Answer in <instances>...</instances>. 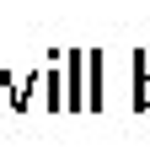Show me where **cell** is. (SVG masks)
<instances>
[{
	"mask_svg": "<svg viewBox=\"0 0 150 156\" xmlns=\"http://www.w3.org/2000/svg\"><path fill=\"white\" fill-rule=\"evenodd\" d=\"M80 65H86V48H70V76H59V86L70 92V97H64V102H70V113L86 108V70H80Z\"/></svg>",
	"mask_w": 150,
	"mask_h": 156,
	"instance_id": "cell-1",
	"label": "cell"
},
{
	"mask_svg": "<svg viewBox=\"0 0 150 156\" xmlns=\"http://www.w3.org/2000/svg\"><path fill=\"white\" fill-rule=\"evenodd\" d=\"M86 108H102V59L86 54Z\"/></svg>",
	"mask_w": 150,
	"mask_h": 156,
	"instance_id": "cell-2",
	"label": "cell"
},
{
	"mask_svg": "<svg viewBox=\"0 0 150 156\" xmlns=\"http://www.w3.org/2000/svg\"><path fill=\"white\" fill-rule=\"evenodd\" d=\"M43 86H48V108L59 113V108H64V86H59V70H54V65H48V76H43Z\"/></svg>",
	"mask_w": 150,
	"mask_h": 156,
	"instance_id": "cell-3",
	"label": "cell"
},
{
	"mask_svg": "<svg viewBox=\"0 0 150 156\" xmlns=\"http://www.w3.org/2000/svg\"><path fill=\"white\" fill-rule=\"evenodd\" d=\"M145 113H150V76H145Z\"/></svg>",
	"mask_w": 150,
	"mask_h": 156,
	"instance_id": "cell-4",
	"label": "cell"
}]
</instances>
